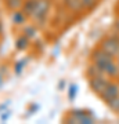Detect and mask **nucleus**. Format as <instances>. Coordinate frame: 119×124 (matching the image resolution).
<instances>
[{
	"instance_id": "nucleus-1",
	"label": "nucleus",
	"mask_w": 119,
	"mask_h": 124,
	"mask_svg": "<svg viewBox=\"0 0 119 124\" xmlns=\"http://www.w3.org/2000/svg\"><path fill=\"white\" fill-rule=\"evenodd\" d=\"M92 63L108 77H116L119 75V65L115 62V58L104 53L101 48L94 50L92 53Z\"/></svg>"
},
{
	"instance_id": "nucleus-2",
	"label": "nucleus",
	"mask_w": 119,
	"mask_h": 124,
	"mask_svg": "<svg viewBox=\"0 0 119 124\" xmlns=\"http://www.w3.org/2000/svg\"><path fill=\"white\" fill-rule=\"evenodd\" d=\"M98 48L114 58L119 57V36H107L105 39L101 40Z\"/></svg>"
},
{
	"instance_id": "nucleus-3",
	"label": "nucleus",
	"mask_w": 119,
	"mask_h": 124,
	"mask_svg": "<svg viewBox=\"0 0 119 124\" xmlns=\"http://www.w3.org/2000/svg\"><path fill=\"white\" fill-rule=\"evenodd\" d=\"M108 84H110V80L107 79V76L104 73H98L96 76L89 77V87L92 88L93 93L97 94V95H101Z\"/></svg>"
},
{
	"instance_id": "nucleus-4",
	"label": "nucleus",
	"mask_w": 119,
	"mask_h": 124,
	"mask_svg": "<svg viewBox=\"0 0 119 124\" xmlns=\"http://www.w3.org/2000/svg\"><path fill=\"white\" fill-rule=\"evenodd\" d=\"M68 123H82V124H90L94 123V117L89 110H79V109H73L69 112V116L66 117Z\"/></svg>"
},
{
	"instance_id": "nucleus-5",
	"label": "nucleus",
	"mask_w": 119,
	"mask_h": 124,
	"mask_svg": "<svg viewBox=\"0 0 119 124\" xmlns=\"http://www.w3.org/2000/svg\"><path fill=\"white\" fill-rule=\"evenodd\" d=\"M50 7H51V1L50 0H37L36 10L31 18H33L37 23L44 22L46 21V17H47V14L50 11Z\"/></svg>"
},
{
	"instance_id": "nucleus-6",
	"label": "nucleus",
	"mask_w": 119,
	"mask_h": 124,
	"mask_svg": "<svg viewBox=\"0 0 119 124\" xmlns=\"http://www.w3.org/2000/svg\"><path fill=\"white\" fill-rule=\"evenodd\" d=\"M100 97L102 98V101L105 102V103H110L111 101H114L115 98L119 97V85L116 83L110 81V84L107 85V88L104 90V93Z\"/></svg>"
},
{
	"instance_id": "nucleus-7",
	"label": "nucleus",
	"mask_w": 119,
	"mask_h": 124,
	"mask_svg": "<svg viewBox=\"0 0 119 124\" xmlns=\"http://www.w3.org/2000/svg\"><path fill=\"white\" fill-rule=\"evenodd\" d=\"M28 18L29 17L22 11V8L15 10V11H10V21H11V23L15 25V26H24V25L27 23Z\"/></svg>"
},
{
	"instance_id": "nucleus-8",
	"label": "nucleus",
	"mask_w": 119,
	"mask_h": 124,
	"mask_svg": "<svg viewBox=\"0 0 119 124\" xmlns=\"http://www.w3.org/2000/svg\"><path fill=\"white\" fill-rule=\"evenodd\" d=\"M29 37H27V36L24 35H19L15 39V48L18 50V51H25V50H28V47H29Z\"/></svg>"
},
{
	"instance_id": "nucleus-9",
	"label": "nucleus",
	"mask_w": 119,
	"mask_h": 124,
	"mask_svg": "<svg viewBox=\"0 0 119 124\" xmlns=\"http://www.w3.org/2000/svg\"><path fill=\"white\" fill-rule=\"evenodd\" d=\"M36 6H37V0H25L24 6H22V11L31 18L33 15V13H35Z\"/></svg>"
},
{
	"instance_id": "nucleus-10",
	"label": "nucleus",
	"mask_w": 119,
	"mask_h": 124,
	"mask_svg": "<svg viewBox=\"0 0 119 124\" xmlns=\"http://www.w3.org/2000/svg\"><path fill=\"white\" fill-rule=\"evenodd\" d=\"M25 0H4L6 8L9 11H15V10H21L24 6Z\"/></svg>"
},
{
	"instance_id": "nucleus-11",
	"label": "nucleus",
	"mask_w": 119,
	"mask_h": 124,
	"mask_svg": "<svg viewBox=\"0 0 119 124\" xmlns=\"http://www.w3.org/2000/svg\"><path fill=\"white\" fill-rule=\"evenodd\" d=\"M64 4L71 10V11H83L82 10V0H64Z\"/></svg>"
},
{
	"instance_id": "nucleus-12",
	"label": "nucleus",
	"mask_w": 119,
	"mask_h": 124,
	"mask_svg": "<svg viewBox=\"0 0 119 124\" xmlns=\"http://www.w3.org/2000/svg\"><path fill=\"white\" fill-rule=\"evenodd\" d=\"M36 32H37V29H36L35 25H24L22 33L27 36V37H29V39H33V37L36 36Z\"/></svg>"
},
{
	"instance_id": "nucleus-13",
	"label": "nucleus",
	"mask_w": 119,
	"mask_h": 124,
	"mask_svg": "<svg viewBox=\"0 0 119 124\" xmlns=\"http://www.w3.org/2000/svg\"><path fill=\"white\" fill-rule=\"evenodd\" d=\"M97 3L98 0H82V10H93Z\"/></svg>"
},
{
	"instance_id": "nucleus-14",
	"label": "nucleus",
	"mask_w": 119,
	"mask_h": 124,
	"mask_svg": "<svg viewBox=\"0 0 119 124\" xmlns=\"http://www.w3.org/2000/svg\"><path fill=\"white\" fill-rule=\"evenodd\" d=\"M25 65H27V61H24V59L18 61L17 63L14 65V73H15V75H21L22 70H24V68H25Z\"/></svg>"
},
{
	"instance_id": "nucleus-15",
	"label": "nucleus",
	"mask_w": 119,
	"mask_h": 124,
	"mask_svg": "<svg viewBox=\"0 0 119 124\" xmlns=\"http://www.w3.org/2000/svg\"><path fill=\"white\" fill-rule=\"evenodd\" d=\"M107 105H108V106H110L115 113H118V115H119V97L115 98L114 101H111L110 103H107Z\"/></svg>"
},
{
	"instance_id": "nucleus-16",
	"label": "nucleus",
	"mask_w": 119,
	"mask_h": 124,
	"mask_svg": "<svg viewBox=\"0 0 119 124\" xmlns=\"http://www.w3.org/2000/svg\"><path fill=\"white\" fill-rule=\"evenodd\" d=\"M10 116H11V110L7 109V110H3L1 112V115H0V120L1 121H7L10 119Z\"/></svg>"
},
{
	"instance_id": "nucleus-17",
	"label": "nucleus",
	"mask_w": 119,
	"mask_h": 124,
	"mask_svg": "<svg viewBox=\"0 0 119 124\" xmlns=\"http://www.w3.org/2000/svg\"><path fill=\"white\" fill-rule=\"evenodd\" d=\"M4 73H6V66H1L0 68V87L4 83Z\"/></svg>"
},
{
	"instance_id": "nucleus-18",
	"label": "nucleus",
	"mask_w": 119,
	"mask_h": 124,
	"mask_svg": "<svg viewBox=\"0 0 119 124\" xmlns=\"http://www.w3.org/2000/svg\"><path fill=\"white\" fill-rule=\"evenodd\" d=\"M75 94H76V85L72 84L69 87V98H71V99H73V98H75Z\"/></svg>"
},
{
	"instance_id": "nucleus-19",
	"label": "nucleus",
	"mask_w": 119,
	"mask_h": 124,
	"mask_svg": "<svg viewBox=\"0 0 119 124\" xmlns=\"http://www.w3.org/2000/svg\"><path fill=\"white\" fill-rule=\"evenodd\" d=\"M1 33H3V22L0 21V35H1Z\"/></svg>"
},
{
	"instance_id": "nucleus-20",
	"label": "nucleus",
	"mask_w": 119,
	"mask_h": 124,
	"mask_svg": "<svg viewBox=\"0 0 119 124\" xmlns=\"http://www.w3.org/2000/svg\"><path fill=\"white\" fill-rule=\"evenodd\" d=\"M116 29H118V32H119V21H118V23H116Z\"/></svg>"
},
{
	"instance_id": "nucleus-21",
	"label": "nucleus",
	"mask_w": 119,
	"mask_h": 124,
	"mask_svg": "<svg viewBox=\"0 0 119 124\" xmlns=\"http://www.w3.org/2000/svg\"><path fill=\"white\" fill-rule=\"evenodd\" d=\"M118 11H119V3H118Z\"/></svg>"
}]
</instances>
